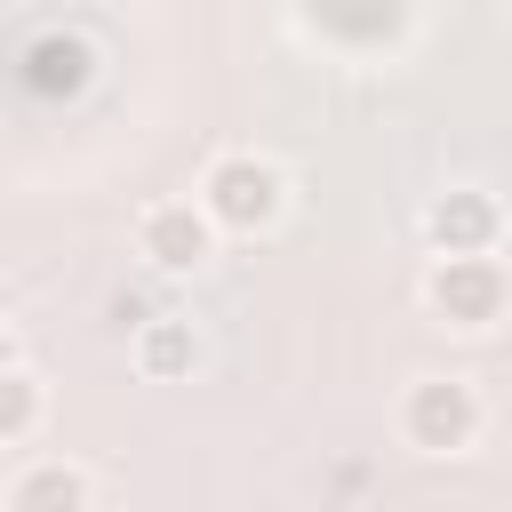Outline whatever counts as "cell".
<instances>
[{"label":"cell","instance_id":"cell-1","mask_svg":"<svg viewBox=\"0 0 512 512\" xmlns=\"http://www.w3.org/2000/svg\"><path fill=\"white\" fill-rule=\"evenodd\" d=\"M200 208L216 216V232H272L280 208H288V176H280V160L232 144V152L208 160V176H200Z\"/></svg>","mask_w":512,"mask_h":512},{"label":"cell","instance_id":"cell-2","mask_svg":"<svg viewBox=\"0 0 512 512\" xmlns=\"http://www.w3.org/2000/svg\"><path fill=\"white\" fill-rule=\"evenodd\" d=\"M480 424H488V408H480L472 376H416L400 392V440L416 456H464L480 440Z\"/></svg>","mask_w":512,"mask_h":512},{"label":"cell","instance_id":"cell-3","mask_svg":"<svg viewBox=\"0 0 512 512\" xmlns=\"http://www.w3.org/2000/svg\"><path fill=\"white\" fill-rule=\"evenodd\" d=\"M424 312L440 328H496L512 312V272L504 256H432L424 272Z\"/></svg>","mask_w":512,"mask_h":512},{"label":"cell","instance_id":"cell-4","mask_svg":"<svg viewBox=\"0 0 512 512\" xmlns=\"http://www.w3.org/2000/svg\"><path fill=\"white\" fill-rule=\"evenodd\" d=\"M216 216L200 208V192H168V200H144L136 208V256L160 272V280H184L216 256Z\"/></svg>","mask_w":512,"mask_h":512},{"label":"cell","instance_id":"cell-5","mask_svg":"<svg viewBox=\"0 0 512 512\" xmlns=\"http://www.w3.org/2000/svg\"><path fill=\"white\" fill-rule=\"evenodd\" d=\"M424 240H432V256H496V240H504L496 192H480V184L432 192L424 200Z\"/></svg>","mask_w":512,"mask_h":512},{"label":"cell","instance_id":"cell-6","mask_svg":"<svg viewBox=\"0 0 512 512\" xmlns=\"http://www.w3.org/2000/svg\"><path fill=\"white\" fill-rule=\"evenodd\" d=\"M88 504H96V488L72 456H32L8 472V512H88Z\"/></svg>","mask_w":512,"mask_h":512},{"label":"cell","instance_id":"cell-7","mask_svg":"<svg viewBox=\"0 0 512 512\" xmlns=\"http://www.w3.org/2000/svg\"><path fill=\"white\" fill-rule=\"evenodd\" d=\"M40 416H48V384L32 376L24 344L8 336V352H0V448H32Z\"/></svg>","mask_w":512,"mask_h":512},{"label":"cell","instance_id":"cell-8","mask_svg":"<svg viewBox=\"0 0 512 512\" xmlns=\"http://www.w3.org/2000/svg\"><path fill=\"white\" fill-rule=\"evenodd\" d=\"M192 368H200V328H192L184 312L136 328V376H144V384H176V376H192Z\"/></svg>","mask_w":512,"mask_h":512}]
</instances>
